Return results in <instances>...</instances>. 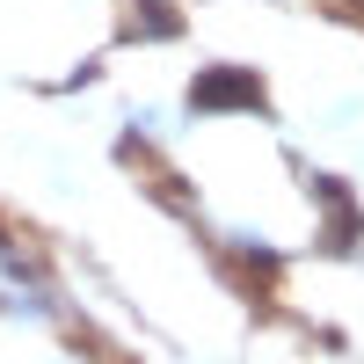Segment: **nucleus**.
<instances>
[{
    "label": "nucleus",
    "mask_w": 364,
    "mask_h": 364,
    "mask_svg": "<svg viewBox=\"0 0 364 364\" xmlns=\"http://www.w3.org/2000/svg\"><path fill=\"white\" fill-rule=\"evenodd\" d=\"M219 102H248V109H255V80H248V73H204L197 109H219Z\"/></svg>",
    "instance_id": "nucleus-1"
}]
</instances>
